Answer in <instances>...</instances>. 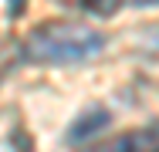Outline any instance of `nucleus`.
<instances>
[{
  "instance_id": "obj_1",
  "label": "nucleus",
  "mask_w": 159,
  "mask_h": 152,
  "mask_svg": "<svg viewBox=\"0 0 159 152\" xmlns=\"http://www.w3.org/2000/svg\"><path fill=\"white\" fill-rule=\"evenodd\" d=\"M105 37L85 24H44L24 41V58L37 64H78L102 54Z\"/></svg>"
},
{
  "instance_id": "obj_2",
  "label": "nucleus",
  "mask_w": 159,
  "mask_h": 152,
  "mask_svg": "<svg viewBox=\"0 0 159 152\" xmlns=\"http://www.w3.org/2000/svg\"><path fill=\"white\" fill-rule=\"evenodd\" d=\"M108 122H112V115H108L105 108H92L88 115H81V118H78L75 125H71V132H68V142H71V145H78V142L92 139V135H95L98 128H105Z\"/></svg>"
},
{
  "instance_id": "obj_3",
  "label": "nucleus",
  "mask_w": 159,
  "mask_h": 152,
  "mask_svg": "<svg viewBox=\"0 0 159 152\" xmlns=\"http://www.w3.org/2000/svg\"><path fill=\"white\" fill-rule=\"evenodd\" d=\"M98 152H135V135H122V139H115V142L102 145Z\"/></svg>"
},
{
  "instance_id": "obj_4",
  "label": "nucleus",
  "mask_w": 159,
  "mask_h": 152,
  "mask_svg": "<svg viewBox=\"0 0 159 152\" xmlns=\"http://www.w3.org/2000/svg\"><path fill=\"white\" fill-rule=\"evenodd\" d=\"M85 7H88L92 14H98V17H105V14H112V10L119 7V0H85Z\"/></svg>"
},
{
  "instance_id": "obj_5",
  "label": "nucleus",
  "mask_w": 159,
  "mask_h": 152,
  "mask_svg": "<svg viewBox=\"0 0 159 152\" xmlns=\"http://www.w3.org/2000/svg\"><path fill=\"white\" fill-rule=\"evenodd\" d=\"M20 7H24V0H10V10H14V14H17Z\"/></svg>"
}]
</instances>
